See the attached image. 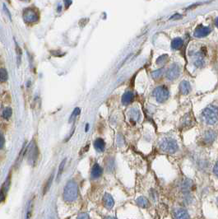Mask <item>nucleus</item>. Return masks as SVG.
<instances>
[{"label":"nucleus","mask_w":218,"mask_h":219,"mask_svg":"<svg viewBox=\"0 0 218 219\" xmlns=\"http://www.w3.org/2000/svg\"><path fill=\"white\" fill-rule=\"evenodd\" d=\"M63 199L65 202L72 203L77 199L78 187L74 181H69L63 190Z\"/></svg>","instance_id":"f257e3e1"},{"label":"nucleus","mask_w":218,"mask_h":219,"mask_svg":"<svg viewBox=\"0 0 218 219\" xmlns=\"http://www.w3.org/2000/svg\"><path fill=\"white\" fill-rule=\"evenodd\" d=\"M202 116L205 123L213 125L218 121V108L214 106H209L204 109Z\"/></svg>","instance_id":"f03ea898"},{"label":"nucleus","mask_w":218,"mask_h":219,"mask_svg":"<svg viewBox=\"0 0 218 219\" xmlns=\"http://www.w3.org/2000/svg\"><path fill=\"white\" fill-rule=\"evenodd\" d=\"M160 148L167 153H175L178 150V143L173 138H165L160 142Z\"/></svg>","instance_id":"7ed1b4c3"},{"label":"nucleus","mask_w":218,"mask_h":219,"mask_svg":"<svg viewBox=\"0 0 218 219\" xmlns=\"http://www.w3.org/2000/svg\"><path fill=\"white\" fill-rule=\"evenodd\" d=\"M27 153V161L31 165H34L37 161L39 155V151L36 146V142L34 141H31V142L30 143L28 147H27L25 154Z\"/></svg>","instance_id":"20e7f679"},{"label":"nucleus","mask_w":218,"mask_h":219,"mask_svg":"<svg viewBox=\"0 0 218 219\" xmlns=\"http://www.w3.org/2000/svg\"><path fill=\"white\" fill-rule=\"evenodd\" d=\"M153 96H155L156 101L159 103H164L166 101L170 96L169 90L165 86H160L157 87L153 91Z\"/></svg>","instance_id":"39448f33"},{"label":"nucleus","mask_w":218,"mask_h":219,"mask_svg":"<svg viewBox=\"0 0 218 219\" xmlns=\"http://www.w3.org/2000/svg\"><path fill=\"white\" fill-rule=\"evenodd\" d=\"M23 19L27 23H35L39 20V15L33 8L28 7L23 12Z\"/></svg>","instance_id":"423d86ee"},{"label":"nucleus","mask_w":218,"mask_h":219,"mask_svg":"<svg viewBox=\"0 0 218 219\" xmlns=\"http://www.w3.org/2000/svg\"><path fill=\"white\" fill-rule=\"evenodd\" d=\"M180 74V66L178 64H173L166 71V78L170 81L176 79Z\"/></svg>","instance_id":"0eeeda50"},{"label":"nucleus","mask_w":218,"mask_h":219,"mask_svg":"<svg viewBox=\"0 0 218 219\" xmlns=\"http://www.w3.org/2000/svg\"><path fill=\"white\" fill-rule=\"evenodd\" d=\"M211 32V30L208 27H204L203 25H199L196 27V29L194 31V36L198 37V38H202V37H205L209 33Z\"/></svg>","instance_id":"6e6552de"},{"label":"nucleus","mask_w":218,"mask_h":219,"mask_svg":"<svg viewBox=\"0 0 218 219\" xmlns=\"http://www.w3.org/2000/svg\"><path fill=\"white\" fill-rule=\"evenodd\" d=\"M10 185H11V176H8V177L7 178L6 181L4 182V184L2 185L1 190H0V203L2 202V200H4L7 193L9 190Z\"/></svg>","instance_id":"1a4fd4ad"},{"label":"nucleus","mask_w":218,"mask_h":219,"mask_svg":"<svg viewBox=\"0 0 218 219\" xmlns=\"http://www.w3.org/2000/svg\"><path fill=\"white\" fill-rule=\"evenodd\" d=\"M216 134L212 130H208L204 133L203 136V141L205 144H211L214 142V140L216 139Z\"/></svg>","instance_id":"9d476101"},{"label":"nucleus","mask_w":218,"mask_h":219,"mask_svg":"<svg viewBox=\"0 0 218 219\" xmlns=\"http://www.w3.org/2000/svg\"><path fill=\"white\" fill-rule=\"evenodd\" d=\"M206 53L204 52H198L194 57V64L198 68H202L204 65L203 55Z\"/></svg>","instance_id":"9b49d317"},{"label":"nucleus","mask_w":218,"mask_h":219,"mask_svg":"<svg viewBox=\"0 0 218 219\" xmlns=\"http://www.w3.org/2000/svg\"><path fill=\"white\" fill-rule=\"evenodd\" d=\"M102 173H103V170L101 167V166L97 163L94 164V166H92V169H91V177H92V179H97L99 177H101Z\"/></svg>","instance_id":"f8f14e48"},{"label":"nucleus","mask_w":218,"mask_h":219,"mask_svg":"<svg viewBox=\"0 0 218 219\" xmlns=\"http://www.w3.org/2000/svg\"><path fill=\"white\" fill-rule=\"evenodd\" d=\"M103 202H104V205L106 208L108 209H110L114 207V204H115V201H114V199L110 194H106L104 195L103 198Z\"/></svg>","instance_id":"ddd939ff"},{"label":"nucleus","mask_w":218,"mask_h":219,"mask_svg":"<svg viewBox=\"0 0 218 219\" xmlns=\"http://www.w3.org/2000/svg\"><path fill=\"white\" fill-rule=\"evenodd\" d=\"M174 216H175V219H190L189 212L185 209H183V208L176 210Z\"/></svg>","instance_id":"4468645a"},{"label":"nucleus","mask_w":218,"mask_h":219,"mask_svg":"<svg viewBox=\"0 0 218 219\" xmlns=\"http://www.w3.org/2000/svg\"><path fill=\"white\" fill-rule=\"evenodd\" d=\"M180 91L183 95H188L191 91V85L188 81H182L180 84Z\"/></svg>","instance_id":"2eb2a0df"},{"label":"nucleus","mask_w":218,"mask_h":219,"mask_svg":"<svg viewBox=\"0 0 218 219\" xmlns=\"http://www.w3.org/2000/svg\"><path fill=\"white\" fill-rule=\"evenodd\" d=\"M193 181L190 179H185L181 184V190L185 194H188L193 188Z\"/></svg>","instance_id":"dca6fc26"},{"label":"nucleus","mask_w":218,"mask_h":219,"mask_svg":"<svg viewBox=\"0 0 218 219\" xmlns=\"http://www.w3.org/2000/svg\"><path fill=\"white\" fill-rule=\"evenodd\" d=\"M133 99V93L132 92H126L122 96V103L124 106H127L132 102Z\"/></svg>","instance_id":"f3484780"},{"label":"nucleus","mask_w":218,"mask_h":219,"mask_svg":"<svg viewBox=\"0 0 218 219\" xmlns=\"http://www.w3.org/2000/svg\"><path fill=\"white\" fill-rule=\"evenodd\" d=\"M94 147L96 148V151L98 152H103L106 147V143L102 138H97L96 139L95 142H94Z\"/></svg>","instance_id":"a211bd4d"},{"label":"nucleus","mask_w":218,"mask_h":219,"mask_svg":"<svg viewBox=\"0 0 218 219\" xmlns=\"http://www.w3.org/2000/svg\"><path fill=\"white\" fill-rule=\"evenodd\" d=\"M183 45H184V41L182 39L177 37V38L174 39L171 42V48L173 50H180L183 46Z\"/></svg>","instance_id":"6ab92c4d"},{"label":"nucleus","mask_w":218,"mask_h":219,"mask_svg":"<svg viewBox=\"0 0 218 219\" xmlns=\"http://www.w3.org/2000/svg\"><path fill=\"white\" fill-rule=\"evenodd\" d=\"M129 116L132 120L138 121L141 117V113L137 109H131L129 112Z\"/></svg>","instance_id":"aec40b11"},{"label":"nucleus","mask_w":218,"mask_h":219,"mask_svg":"<svg viewBox=\"0 0 218 219\" xmlns=\"http://www.w3.org/2000/svg\"><path fill=\"white\" fill-rule=\"evenodd\" d=\"M53 180H54V174H52L50 177H49L48 181H46V184H45V186H44L43 189V195H45L46 193L48 192L50 189L51 186H52V183H53Z\"/></svg>","instance_id":"412c9836"},{"label":"nucleus","mask_w":218,"mask_h":219,"mask_svg":"<svg viewBox=\"0 0 218 219\" xmlns=\"http://www.w3.org/2000/svg\"><path fill=\"white\" fill-rule=\"evenodd\" d=\"M137 204L138 206L142 208H147L150 205V203H149L148 199L145 197H139L137 199Z\"/></svg>","instance_id":"4be33fe9"},{"label":"nucleus","mask_w":218,"mask_h":219,"mask_svg":"<svg viewBox=\"0 0 218 219\" xmlns=\"http://www.w3.org/2000/svg\"><path fill=\"white\" fill-rule=\"evenodd\" d=\"M33 201L31 200L28 203L27 208V212H26V219H31L32 217V212H33Z\"/></svg>","instance_id":"5701e85b"},{"label":"nucleus","mask_w":218,"mask_h":219,"mask_svg":"<svg viewBox=\"0 0 218 219\" xmlns=\"http://www.w3.org/2000/svg\"><path fill=\"white\" fill-rule=\"evenodd\" d=\"M193 118H194V116H191V113L187 114V115L184 117V119H183V121H182L183 125H184V126H187V125H191Z\"/></svg>","instance_id":"b1692460"},{"label":"nucleus","mask_w":218,"mask_h":219,"mask_svg":"<svg viewBox=\"0 0 218 219\" xmlns=\"http://www.w3.org/2000/svg\"><path fill=\"white\" fill-rule=\"evenodd\" d=\"M7 77H8V76H7V70L3 68H0V82H6L7 80Z\"/></svg>","instance_id":"393cba45"},{"label":"nucleus","mask_w":218,"mask_h":219,"mask_svg":"<svg viewBox=\"0 0 218 219\" xmlns=\"http://www.w3.org/2000/svg\"><path fill=\"white\" fill-rule=\"evenodd\" d=\"M65 163H66V159L63 160V161L61 162V163H60L59 166V171H58V176H57L58 180H59L60 177H61V176H62L63 171V169H64Z\"/></svg>","instance_id":"a878e982"},{"label":"nucleus","mask_w":218,"mask_h":219,"mask_svg":"<svg viewBox=\"0 0 218 219\" xmlns=\"http://www.w3.org/2000/svg\"><path fill=\"white\" fill-rule=\"evenodd\" d=\"M12 109L10 108V107H7V108H5L4 110H3V111H2V117L4 119H8L12 116Z\"/></svg>","instance_id":"bb28decb"},{"label":"nucleus","mask_w":218,"mask_h":219,"mask_svg":"<svg viewBox=\"0 0 218 219\" xmlns=\"http://www.w3.org/2000/svg\"><path fill=\"white\" fill-rule=\"evenodd\" d=\"M163 72H164L163 68H160V69H157L156 70V71H154V72L151 73V76H152V77L155 78V79H158L159 77H161V76H162Z\"/></svg>","instance_id":"cd10ccee"},{"label":"nucleus","mask_w":218,"mask_h":219,"mask_svg":"<svg viewBox=\"0 0 218 219\" xmlns=\"http://www.w3.org/2000/svg\"><path fill=\"white\" fill-rule=\"evenodd\" d=\"M79 114H80V108H75L73 112H72V114L71 115V116H70L69 121H72V120H74V119L76 118Z\"/></svg>","instance_id":"c85d7f7f"},{"label":"nucleus","mask_w":218,"mask_h":219,"mask_svg":"<svg viewBox=\"0 0 218 219\" xmlns=\"http://www.w3.org/2000/svg\"><path fill=\"white\" fill-rule=\"evenodd\" d=\"M167 58H168V55H166L160 56V57L157 59V60H156V64H163L164 62L166 61Z\"/></svg>","instance_id":"c756f323"},{"label":"nucleus","mask_w":218,"mask_h":219,"mask_svg":"<svg viewBox=\"0 0 218 219\" xmlns=\"http://www.w3.org/2000/svg\"><path fill=\"white\" fill-rule=\"evenodd\" d=\"M77 219H90V217L86 212H82L77 216Z\"/></svg>","instance_id":"7c9ffc66"},{"label":"nucleus","mask_w":218,"mask_h":219,"mask_svg":"<svg viewBox=\"0 0 218 219\" xmlns=\"http://www.w3.org/2000/svg\"><path fill=\"white\" fill-rule=\"evenodd\" d=\"M5 144V138L4 136L2 135V134L0 133V149H2L3 146Z\"/></svg>","instance_id":"2f4dec72"},{"label":"nucleus","mask_w":218,"mask_h":219,"mask_svg":"<svg viewBox=\"0 0 218 219\" xmlns=\"http://www.w3.org/2000/svg\"><path fill=\"white\" fill-rule=\"evenodd\" d=\"M213 172H214V174H215V175H216V176L218 177V161L216 163L215 166H214Z\"/></svg>","instance_id":"473e14b6"},{"label":"nucleus","mask_w":218,"mask_h":219,"mask_svg":"<svg viewBox=\"0 0 218 219\" xmlns=\"http://www.w3.org/2000/svg\"><path fill=\"white\" fill-rule=\"evenodd\" d=\"M72 1H65L64 3L66 5H67V7H68V6H69L70 4H72Z\"/></svg>","instance_id":"72a5a7b5"},{"label":"nucleus","mask_w":218,"mask_h":219,"mask_svg":"<svg viewBox=\"0 0 218 219\" xmlns=\"http://www.w3.org/2000/svg\"><path fill=\"white\" fill-rule=\"evenodd\" d=\"M215 25L216 26V27H218V17L216 18V21H215Z\"/></svg>","instance_id":"f704fd0d"},{"label":"nucleus","mask_w":218,"mask_h":219,"mask_svg":"<svg viewBox=\"0 0 218 219\" xmlns=\"http://www.w3.org/2000/svg\"><path fill=\"white\" fill-rule=\"evenodd\" d=\"M88 129H89V125L87 124V125H86V132H87V131H88Z\"/></svg>","instance_id":"c9c22d12"},{"label":"nucleus","mask_w":218,"mask_h":219,"mask_svg":"<svg viewBox=\"0 0 218 219\" xmlns=\"http://www.w3.org/2000/svg\"><path fill=\"white\" fill-rule=\"evenodd\" d=\"M106 219H115V217H107Z\"/></svg>","instance_id":"e433bc0d"},{"label":"nucleus","mask_w":218,"mask_h":219,"mask_svg":"<svg viewBox=\"0 0 218 219\" xmlns=\"http://www.w3.org/2000/svg\"><path fill=\"white\" fill-rule=\"evenodd\" d=\"M216 204H217V205H218V197H217V199H216Z\"/></svg>","instance_id":"4c0bfd02"}]
</instances>
